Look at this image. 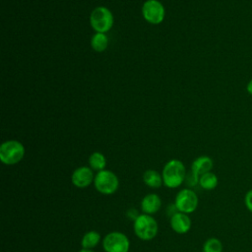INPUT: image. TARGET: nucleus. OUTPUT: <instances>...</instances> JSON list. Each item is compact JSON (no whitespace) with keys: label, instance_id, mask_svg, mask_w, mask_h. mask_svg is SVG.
I'll use <instances>...</instances> for the list:
<instances>
[{"label":"nucleus","instance_id":"1","mask_svg":"<svg viewBox=\"0 0 252 252\" xmlns=\"http://www.w3.org/2000/svg\"><path fill=\"white\" fill-rule=\"evenodd\" d=\"M163 184L168 188L179 187L186 176V169L182 161L178 159H170L167 161L161 172Z\"/></svg>","mask_w":252,"mask_h":252},{"label":"nucleus","instance_id":"2","mask_svg":"<svg viewBox=\"0 0 252 252\" xmlns=\"http://www.w3.org/2000/svg\"><path fill=\"white\" fill-rule=\"evenodd\" d=\"M133 227L136 236L145 241L155 238L158 231L157 220L151 215L147 214L139 215L134 220Z\"/></svg>","mask_w":252,"mask_h":252},{"label":"nucleus","instance_id":"3","mask_svg":"<svg viewBox=\"0 0 252 252\" xmlns=\"http://www.w3.org/2000/svg\"><path fill=\"white\" fill-rule=\"evenodd\" d=\"M24 156L25 147L19 141L9 140L0 146V159L4 164H16L23 159Z\"/></svg>","mask_w":252,"mask_h":252},{"label":"nucleus","instance_id":"4","mask_svg":"<svg viewBox=\"0 0 252 252\" xmlns=\"http://www.w3.org/2000/svg\"><path fill=\"white\" fill-rule=\"evenodd\" d=\"M90 23L96 32L105 33L113 26V15L108 8L99 6L92 11Z\"/></svg>","mask_w":252,"mask_h":252},{"label":"nucleus","instance_id":"5","mask_svg":"<svg viewBox=\"0 0 252 252\" xmlns=\"http://www.w3.org/2000/svg\"><path fill=\"white\" fill-rule=\"evenodd\" d=\"M94 183L95 189L103 195L113 194L119 186V180L116 174L106 169L100 170L95 174Z\"/></svg>","mask_w":252,"mask_h":252},{"label":"nucleus","instance_id":"6","mask_svg":"<svg viewBox=\"0 0 252 252\" xmlns=\"http://www.w3.org/2000/svg\"><path fill=\"white\" fill-rule=\"evenodd\" d=\"M102 247L105 252H128L130 242L124 233L112 231L104 236Z\"/></svg>","mask_w":252,"mask_h":252},{"label":"nucleus","instance_id":"7","mask_svg":"<svg viewBox=\"0 0 252 252\" xmlns=\"http://www.w3.org/2000/svg\"><path fill=\"white\" fill-rule=\"evenodd\" d=\"M198 196L191 189H182L180 190L174 202V207L177 212H181L184 214L193 213L198 207Z\"/></svg>","mask_w":252,"mask_h":252},{"label":"nucleus","instance_id":"8","mask_svg":"<svg viewBox=\"0 0 252 252\" xmlns=\"http://www.w3.org/2000/svg\"><path fill=\"white\" fill-rule=\"evenodd\" d=\"M142 14L145 20L153 25L160 24L165 16L163 5L158 0H147L142 7Z\"/></svg>","mask_w":252,"mask_h":252},{"label":"nucleus","instance_id":"9","mask_svg":"<svg viewBox=\"0 0 252 252\" xmlns=\"http://www.w3.org/2000/svg\"><path fill=\"white\" fill-rule=\"evenodd\" d=\"M71 180L76 187L86 188L94 180L93 169L88 166H80L72 173Z\"/></svg>","mask_w":252,"mask_h":252},{"label":"nucleus","instance_id":"10","mask_svg":"<svg viewBox=\"0 0 252 252\" xmlns=\"http://www.w3.org/2000/svg\"><path fill=\"white\" fill-rule=\"evenodd\" d=\"M170 226L176 233H186L191 227V220L188 214L181 212L174 213L170 218Z\"/></svg>","mask_w":252,"mask_h":252},{"label":"nucleus","instance_id":"11","mask_svg":"<svg viewBox=\"0 0 252 252\" xmlns=\"http://www.w3.org/2000/svg\"><path fill=\"white\" fill-rule=\"evenodd\" d=\"M161 206V200L158 195L155 193H150L146 195L141 201V209L144 214L154 215L156 214Z\"/></svg>","mask_w":252,"mask_h":252},{"label":"nucleus","instance_id":"12","mask_svg":"<svg viewBox=\"0 0 252 252\" xmlns=\"http://www.w3.org/2000/svg\"><path fill=\"white\" fill-rule=\"evenodd\" d=\"M214 162L213 159L208 156H201L194 159L191 164V171L196 175L201 176L204 173L210 172L213 168Z\"/></svg>","mask_w":252,"mask_h":252},{"label":"nucleus","instance_id":"13","mask_svg":"<svg viewBox=\"0 0 252 252\" xmlns=\"http://www.w3.org/2000/svg\"><path fill=\"white\" fill-rule=\"evenodd\" d=\"M143 180L145 184L152 188H158L160 187L163 183L162 176L159 174L157 170L154 169H148L143 174Z\"/></svg>","mask_w":252,"mask_h":252},{"label":"nucleus","instance_id":"14","mask_svg":"<svg viewBox=\"0 0 252 252\" xmlns=\"http://www.w3.org/2000/svg\"><path fill=\"white\" fill-rule=\"evenodd\" d=\"M91 45L96 52H102L108 45V37L103 32H96L91 39Z\"/></svg>","mask_w":252,"mask_h":252},{"label":"nucleus","instance_id":"15","mask_svg":"<svg viewBox=\"0 0 252 252\" xmlns=\"http://www.w3.org/2000/svg\"><path fill=\"white\" fill-rule=\"evenodd\" d=\"M89 164L93 170H96L97 172L103 170L106 165L105 157L99 152H94L89 158Z\"/></svg>","mask_w":252,"mask_h":252},{"label":"nucleus","instance_id":"16","mask_svg":"<svg viewBox=\"0 0 252 252\" xmlns=\"http://www.w3.org/2000/svg\"><path fill=\"white\" fill-rule=\"evenodd\" d=\"M100 241V234L97 231L91 230L84 234L82 238V246L84 249H93Z\"/></svg>","mask_w":252,"mask_h":252},{"label":"nucleus","instance_id":"17","mask_svg":"<svg viewBox=\"0 0 252 252\" xmlns=\"http://www.w3.org/2000/svg\"><path fill=\"white\" fill-rule=\"evenodd\" d=\"M199 185L205 190H213L218 185V177L212 171L204 173L199 178Z\"/></svg>","mask_w":252,"mask_h":252},{"label":"nucleus","instance_id":"18","mask_svg":"<svg viewBox=\"0 0 252 252\" xmlns=\"http://www.w3.org/2000/svg\"><path fill=\"white\" fill-rule=\"evenodd\" d=\"M203 252H222V244L220 239L211 237L203 245Z\"/></svg>","mask_w":252,"mask_h":252},{"label":"nucleus","instance_id":"19","mask_svg":"<svg viewBox=\"0 0 252 252\" xmlns=\"http://www.w3.org/2000/svg\"><path fill=\"white\" fill-rule=\"evenodd\" d=\"M199 178H200V176H198L194 172L190 171V172L186 173L184 181H186V184L189 186H195V185L199 184Z\"/></svg>","mask_w":252,"mask_h":252},{"label":"nucleus","instance_id":"20","mask_svg":"<svg viewBox=\"0 0 252 252\" xmlns=\"http://www.w3.org/2000/svg\"><path fill=\"white\" fill-rule=\"evenodd\" d=\"M244 203H245L246 208L252 213V189H250V190L246 193L245 198H244Z\"/></svg>","mask_w":252,"mask_h":252},{"label":"nucleus","instance_id":"21","mask_svg":"<svg viewBox=\"0 0 252 252\" xmlns=\"http://www.w3.org/2000/svg\"><path fill=\"white\" fill-rule=\"evenodd\" d=\"M246 91L247 93L252 96V79H250L246 85Z\"/></svg>","mask_w":252,"mask_h":252},{"label":"nucleus","instance_id":"22","mask_svg":"<svg viewBox=\"0 0 252 252\" xmlns=\"http://www.w3.org/2000/svg\"><path fill=\"white\" fill-rule=\"evenodd\" d=\"M79 252H94V251H93L92 249H84V248H83V249H82L81 251H79Z\"/></svg>","mask_w":252,"mask_h":252}]
</instances>
